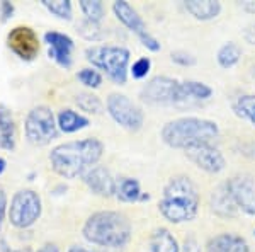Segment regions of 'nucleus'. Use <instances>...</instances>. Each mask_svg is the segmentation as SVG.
Masks as SVG:
<instances>
[{
    "label": "nucleus",
    "instance_id": "25",
    "mask_svg": "<svg viewBox=\"0 0 255 252\" xmlns=\"http://www.w3.org/2000/svg\"><path fill=\"white\" fill-rule=\"evenodd\" d=\"M233 113L240 119H245L255 126V94H244L238 96L233 102Z\"/></svg>",
    "mask_w": 255,
    "mask_h": 252
},
{
    "label": "nucleus",
    "instance_id": "9",
    "mask_svg": "<svg viewBox=\"0 0 255 252\" xmlns=\"http://www.w3.org/2000/svg\"><path fill=\"white\" fill-rule=\"evenodd\" d=\"M106 109H108L109 116L128 131L141 130L143 123H145L143 109L125 94H109L108 101H106Z\"/></svg>",
    "mask_w": 255,
    "mask_h": 252
},
{
    "label": "nucleus",
    "instance_id": "15",
    "mask_svg": "<svg viewBox=\"0 0 255 252\" xmlns=\"http://www.w3.org/2000/svg\"><path fill=\"white\" fill-rule=\"evenodd\" d=\"M82 181L94 194L101 198H113L116 196L118 189V181L114 179V176L111 174V171L104 165H94L92 169H89L84 176Z\"/></svg>",
    "mask_w": 255,
    "mask_h": 252
},
{
    "label": "nucleus",
    "instance_id": "20",
    "mask_svg": "<svg viewBox=\"0 0 255 252\" xmlns=\"http://www.w3.org/2000/svg\"><path fill=\"white\" fill-rule=\"evenodd\" d=\"M56 125H58V130L61 133L70 135V133H77V131L87 128L90 125V119L87 116H84V114L67 107V109H61L58 113V116H56Z\"/></svg>",
    "mask_w": 255,
    "mask_h": 252
},
{
    "label": "nucleus",
    "instance_id": "43",
    "mask_svg": "<svg viewBox=\"0 0 255 252\" xmlns=\"http://www.w3.org/2000/svg\"><path fill=\"white\" fill-rule=\"evenodd\" d=\"M252 73H254V77H255V65H254V67H252Z\"/></svg>",
    "mask_w": 255,
    "mask_h": 252
},
{
    "label": "nucleus",
    "instance_id": "11",
    "mask_svg": "<svg viewBox=\"0 0 255 252\" xmlns=\"http://www.w3.org/2000/svg\"><path fill=\"white\" fill-rule=\"evenodd\" d=\"M223 184L238 212L255 217V177L250 174H237Z\"/></svg>",
    "mask_w": 255,
    "mask_h": 252
},
{
    "label": "nucleus",
    "instance_id": "17",
    "mask_svg": "<svg viewBox=\"0 0 255 252\" xmlns=\"http://www.w3.org/2000/svg\"><path fill=\"white\" fill-rule=\"evenodd\" d=\"M17 145V125L12 111L0 104V148L12 152Z\"/></svg>",
    "mask_w": 255,
    "mask_h": 252
},
{
    "label": "nucleus",
    "instance_id": "44",
    "mask_svg": "<svg viewBox=\"0 0 255 252\" xmlns=\"http://www.w3.org/2000/svg\"><path fill=\"white\" fill-rule=\"evenodd\" d=\"M254 235H255V230H254Z\"/></svg>",
    "mask_w": 255,
    "mask_h": 252
},
{
    "label": "nucleus",
    "instance_id": "21",
    "mask_svg": "<svg viewBox=\"0 0 255 252\" xmlns=\"http://www.w3.org/2000/svg\"><path fill=\"white\" fill-rule=\"evenodd\" d=\"M150 252H180V246L174 234L165 227H158L150 235Z\"/></svg>",
    "mask_w": 255,
    "mask_h": 252
},
{
    "label": "nucleus",
    "instance_id": "12",
    "mask_svg": "<svg viewBox=\"0 0 255 252\" xmlns=\"http://www.w3.org/2000/svg\"><path fill=\"white\" fill-rule=\"evenodd\" d=\"M189 162L208 174H220L226 167V159L216 143H194L184 150Z\"/></svg>",
    "mask_w": 255,
    "mask_h": 252
},
{
    "label": "nucleus",
    "instance_id": "4",
    "mask_svg": "<svg viewBox=\"0 0 255 252\" xmlns=\"http://www.w3.org/2000/svg\"><path fill=\"white\" fill-rule=\"evenodd\" d=\"M160 138L167 147L186 150L194 143H215L220 138V126L213 119L184 116L167 121L160 130Z\"/></svg>",
    "mask_w": 255,
    "mask_h": 252
},
{
    "label": "nucleus",
    "instance_id": "13",
    "mask_svg": "<svg viewBox=\"0 0 255 252\" xmlns=\"http://www.w3.org/2000/svg\"><path fill=\"white\" fill-rule=\"evenodd\" d=\"M7 46L22 61H34L39 55V39L29 26H15L7 34Z\"/></svg>",
    "mask_w": 255,
    "mask_h": 252
},
{
    "label": "nucleus",
    "instance_id": "23",
    "mask_svg": "<svg viewBox=\"0 0 255 252\" xmlns=\"http://www.w3.org/2000/svg\"><path fill=\"white\" fill-rule=\"evenodd\" d=\"M141 186L139 181L134 177H123L121 181H118V189H116V198L123 203H136L141 198Z\"/></svg>",
    "mask_w": 255,
    "mask_h": 252
},
{
    "label": "nucleus",
    "instance_id": "19",
    "mask_svg": "<svg viewBox=\"0 0 255 252\" xmlns=\"http://www.w3.org/2000/svg\"><path fill=\"white\" fill-rule=\"evenodd\" d=\"M211 210L218 217L221 218H237L238 217V208L233 203V200L230 198L228 191H226L225 184L218 186V188L211 194Z\"/></svg>",
    "mask_w": 255,
    "mask_h": 252
},
{
    "label": "nucleus",
    "instance_id": "42",
    "mask_svg": "<svg viewBox=\"0 0 255 252\" xmlns=\"http://www.w3.org/2000/svg\"><path fill=\"white\" fill-rule=\"evenodd\" d=\"M5 169H7V160L0 157V176H2L3 172H5Z\"/></svg>",
    "mask_w": 255,
    "mask_h": 252
},
{
    "label": "nucleus",
    "instance_id": "31",
    "mask_svg": "<svg viewBox=\"0 0 255 252\" xmlns=\"http://www.w3.org/2000/svg\"><path fill=\"white\" fill-rule=\"evenodd\" d=\"M150 70H151V60L148 58V56H141V58H138L129 67V73L133 78L141 80V78H145L148 73H150Z\"/></svg>",
    "mask_w": 255,
    "mask_h": 252
},
{
    "label": "nucleus",
    "instance_id": "3",
    "mask_svg": "<svg viewBox=\"0 0 255 252\" xmlns=\"http://www.w3.org/2000/svg\"><path fill=\"white\" fill-rule=\"evenodd\" d=\"M82 234L85 241L94 246L121 249L131 241L133 227L126 215L113 210H102L92 213L85 220Z\"/></svg>",
    "mask_w": 255,
    "mask_h": 252
},
{
    "label": "nucleus",
    "instance_id": "29",
    "mask_svg": "<svg viewBox=\"0 0 255 252\" xmlns=\"http://www.w3.org/2000/svg\"><path fill=\"white\" fill-rule=\"evenodd\" d=\"M77 31L82 38L89 39V41H101L104 38V32H102V27L101 24H96V22H90V20L84 19L77 24Z\"/></svg>",
    "mask_w": 255,
    "mask_h": 252
},
{
    "label": "nucleus",
    "instance_id": "10",
    "mask_svg": "<svg viewBox=\"0 0 255 252\" xmlns=\"http://www.w3.org/2000/svg\"><path fill=\"white\" fill-rule=\"evenodd\" d=\"M113 12L123 26L128 27L133 34H136L139 43H141L146 49H150V51H160V48H162L160 46V41L155 38V36L150 34V31L146 29L145 20L141 19V15H139L133 7H131L129 2H125V0L114 2Z\"/></svg>",
    "mask_w": 255,
    "mask_h": 252
},
{
    "label": "nucleus",
    "instance_id": "36",
    "mask_svg": "<svg viewBox=\"0 0 255 252\" xmlns=\"http://www.w3.org/2000/svg\"><path fill=\"white\" fill-rule=\"evenodd\" d=\"M244 39H245L249 44H255V22L245 27V31H244Z\"/></svg>",
    "mask_w": 255,
    "mask_h": 252
},
{
    "label": "nucleus",
    "instance_id": "30",
    "mask_svg": "<svg viewBox=\"0 0 255 252\" xmlns=\"http://www.w3.org/2000/svg\"><path fill=\"white\" fill-rule=\"evenodd\" d=\"M77 78H79L80 84H84L85 87H89V89H99L102 85V73L92 67L79 70Z\"/></svg>",
    "mask_w": 255,
    "mask_h": 252
},
{
    "label": "nucleus",
    "instance_id": "27",
    "mask_svg": "<svg viewBox=\"0 0 255 252\" xmlns=\"http://www.w3.org/2000/svg\"><path fill=\"white\" fill-rule=\"evenodd\" d=\"M41 5L61 20H72L73 17V5L70 0H43Z\"/></svg>",
    "mask_w": 255,
    "mask_h": 252
},
{
    "label": "nucleus",
    "instance_id": "28",
    "mask_svg": "<svg viewBox=\"0 0 255 252\" xmlns=\"http://www.w3.org/2000/svg\"><path fill=\"white\" fill-rule=\"evenodd\" d=\"M75 104L87 114H102V111H104L102 101L92 92H79L75 96Z\"/></svg>",
    "mask_w": 255,
    "mask_h": 252
},
{
    "label": "nucleus",
    "instance_id": "22",
    "mask_svg": "<svg viewBox=\"0 0 255 252\" xmlns=\"http://www.w3.org/2000/svg\"><path fill=\"white\" fill-rule=\"evenodd\" d=\"M180 92L184 102L187 101H208L213 96V89L208 84L199 80H184L180 82Z\"/></svg>",
    "mask_w": 255,
    "mask_h": 252
},
{
    "label": "nucleus",
    "instance_id": "6",
    "mask_svg": "<svg viewBox=\"0 0 255 252\" xmlns=\"http://www.w3.org/2000/svg\"><path fill=\"white\" fill-rule=\"evenodd\" d=\"M58 125H56V116L48 106H34L27 113L26 121H24V135L27 142L34 147H46L58 138Z\"/></svg>",
    "mask_w": 255,
    "mask_h": 252
},
{
    "label": "nucleus",
    "instance_id": "41",
    "mask_svg": "<svg viewBox=\"0 0 255 252\" xmlns=\"http://www.w3.org/2000/svg\"><path fill=\"white\" fill-rule=\"evenodd\" d=\"M68 252H96V251H89V249H85V247H82V246H72L68 249Z\"/></svg>",
    "mask_w": 255,
    "mask_h": 252
},
{
    "label": "nucleus",
    "instance_id": "33",
    "mask_svg": "<svg viewBox=\"0 0 255 252\" xmlns=\"http://www.w3.org/2000/svg\"><path fill=\"white\" fill-rule=\"evenodd\" d=\"M7 212H9V205H7V194H5V189L0 186V232H2L3 220H5V217H7Z\"/></svg>",
    "mask_w": 255,
    "mask_h": 252
},
{
    "label": "nucleus",
    "instance_id": "26",
    "mask_svg": "<svg viewBox=\"0 0 255 252\" xmlns=\"http://www.w3.org/2000/svg\"><path fill=\"white\" fill-rule=\"evenodd\" d=\"M79 7L82 14L85 15V19L90 22L101 24L106 17V7L101 0H80Z\"/></svg>",
    "mask_w": 255,
    "mask_h": 252
},
{
    "label": "nucleus",
    "instance_id": "1",
    "mask_svg": "<svg viewBox=\"0 0 255 252\" xmlns=\"http://www.w3.org/2000/svg\"><path fill=\"white\" fill-rule=\"evenodd\" d=\"M104 155V143L99 138H84L60 143L49 152V164L55 174L65 179L82 177L99 164Z\"/></svg>",
    "mask_w": 255,
    "mask_h": 252
},
{
    "label": "nucleus",
    "instance_id": "2",
    "mask_svg": "<svg viewBox=\"0 0 255 252\" xmlns=\"http://www.w3.org/2000/svg\"><path fill=\"white\" fill-rule=\"evenodd\" d=\"M201 193L189 176H174L163 186L162 198L158 201V212L170 223L192 222L199 213Z\"/></svg>",
    "mask_w": 255,
    "mask_h": 252
},
{
    "label": "nucleus",
    "instance_id": "18",
    "mask_svg": "<svg viewBox=\"0 0 255 252\" xmlns=\"http://www.w3.org/2000/svg\"><path fill=\"white\" fill-rule=\"evenodd\" d=\"M184 9L197 20H213L221 14V3L216 0H187Z\"/></svg>",
    "mask_w": 255,
    "mask_h": 252
},
{
    "label": "nucleus",
    "instance_id": "39",
    "mask_svg": "<svg viewBox=\"0 0 255 252\" xmlns=\"http://www.w3.org/2000/svg\"><path fill=\"white\" fill-rule=\"evenodd\" d=\"M242 10H245L247 14H255V2H252V0H247V2H242L240 3Z\"/></svg>",
    "mask_w": 255,
    "mask_h": 252
},
{
    "label": "nucleus",
    "instance_id": "14",
    "mask_svg": "<svg viewBox=\"0 0 255 252\" xmlns=\"http://www.w3.org/2000/svg\"><path fill=\"white\" fill-rule=\"evenodd\" d=\"M44 43L49 46L48 49L49 58L56 61L65 70L72 67L73 65L72 53L75 49V43H73V39L68 34H63V32L58 31H48L44 32Z\"/></svg>",
    "mask_w": 255,
    "mask_h": 252
},
{
    "label": "nucleus",
    "instance_id": "35",
    "mask_svg": "<svg viewBox=\"0 0 255 252\" xmlns=\"http://www.w3.org/2000/svg\"><path fill=\"white\" fill-rule=\"evenodd\" d=\"M180 252H201V246L194 235L184 239V246L180 247Z\"/></svg>",
    "mask_w": 255,
    "mask_h": 252
},
{
    "label": "nucleus",
    "instance_id": "40",
    "mask_svg": "<svg viewBox=\"0 0 255 252\" xmlns=\"http://www.w3.org/2000/svg\"><path fill=\"white\" fill-rule=\"evenodd\" d=\"M36 252H60V249L55 246V244H49L48 242V244H44L43 247H39V249L36 251Z\"/></svg>",
    "mask_w": 255,
    "mask_h": 252
},
{
    "label": "nucleus",
    "instance_id": "32",
    "mask_svg": "<svg viewBox=\"0 0 255 252\" xmlns=\"http://www.w3.org/2000/svg\"><path fill=\"white\" fill-rule=\"evenodd\" d=\"M170 60L174 61L175 65H180V67H192L196 65V56L189 51H184V49H177V51L170 53Z\"/></svg>",
    "mask_w": 255,
    "mask_h": 252
},
{
    "label": "nucleus",
    "instance_id": "8",
    "mask_svg": "<svg viewBox=\"0 0 255 252\" xmlns=\"http://www.w3.org/2000/svg\"><path fill=\"white\" fill-rule=\"evenodd\" d=\"M139 99L150 106H175L182 104L180 82L167 75H157L143 85Z\"/></svg>",
    "mask_w": 255,
    "mask_h": 252
},
{
    "label": "nucleus",
    "instance_id": "37",
    "mask_svg": "<svg viewBox=\"0 0 255 252\" xmlns=\"http://www.w3.org/2000/svg\"><path fill=\"white\" fill-rule=\"evenodd\" d=\"M240 154H244L245 157H249V159H255V142H250V143H244V145L240 147Z\"/></svg>",
    "mask_w": 255,
    "mask_h": 252
},
{
    "label": "nucleus",
    "instance_id": "5",
    "mask_svg": "<svg viewBox=\"0 0 255 252\" xmlns=\"http://www.w3.org/2000/svg\"><path fill=\"white\" fill-rule=\"evenodd\" d=\"M85 60L92 68L102 70L109 80L116 85H125L129 73L131 51L116 44H92L85 49Z\"/></svg>",
    "mask_w": 255,
    "mask_h": 252
},
{
    "label": "nucleus",
    "instance_id": "38",
    "mask_svg": "<svg viewBox=\"0 0 255 252\" xmlns=\"http://www.w3.org/2000/svg\"><path fill=\"white\" fill-rule=\"evenodd\" d=\"M0 251L2 252H34L31 247H22V249H17V251H12L9 246H7L5 241H0Z\"/></svg>",
    "mask_w": 255,
    "mask_h": 252
},
{
    "label": "nucleus",
    "instance_id": "24",
    "mask_svg": "<svg viewBox=\"0 0 255 252\" xmlns=\"http://www.w3.org/2000/svg\"><path fill=\"white\" fill-rule=\"evenodd\" d=\"M242 55H244V51H242L240 44L235 43V41H228V43H225L223 46L218 49L216 61L221 68L230 70L242 60Z\"/></svg>",
    "mask_w": 255,
    "mask_h": 252
},
{
    "label": "nucleus",
    "instance_id": "7",
    "mask_svg": "<svg viewBox=\"0 0 255 252\" xmlns=\"http://www.w3.org/2000/svg\"><path fill=\"white\" fill-rule=\"evenodd\" d=\"M43 203L34 189H19L14 193L9 205V222L15 229H29L41 218Z\"/></svg>",
    "mask_w": 255,
    "mask_h": 252
},
{
    "label": "nucleus",
    "instance_id": "34",
    "mask_svg": "<svg viewBox=\"0 0 255 252\" xmlns=\"http://www.w3.org/2000/svg\"><path fill=\"white\" fill-rule=\"evenodd\" d=\"M15 12V5L12 2H7V0H3V2H0V15H2V22H7L12 15H14Z\"/></svg>",
    "mask_w": 255,
    "mask_h": 252
},
{
    "label": "nucleus",
    "instance_id": "16",
    "mask_svg": "<svg viewBox=\"0 0 255 252\" xmlns=\"http://www.w3.org/2000/svg\"><path fill=\"white\" fill-rule=\"evenodd\" d=\"M206 252H250V246L242 235L221 232L209 239L206 244Z\"/></svg>",
    "mask_w": 255,
    "mask_h": 252
}]
</instances>
